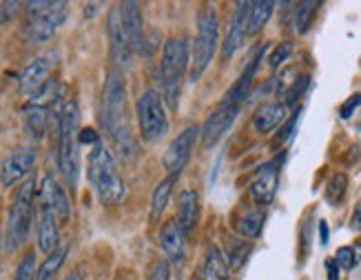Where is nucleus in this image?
<instances>
[{
  "instance_id": "nucleus-12",
  "label": "nucleus",
  "mask_w": 361,
  "mask_h": 280,
  "mask_svg": "<svg viewBox=\"0 0 361 280\" xmlns=\"http://www.w3.org/2000/svg\"><path fill=\"white\" fill-rule=\"evenodd\" d=\"M34 165H36L34 147L16 149V152L9 154L3 161V165H0V183H3V187H14L34 170Z\"/></svg>"
},
{
  "instance_id": "nucleus-40",
  "label": "nucleus",
  "mask_w": 361,
  "mask_h": 280,
  "mask_svg": "<svg viewBox=\"0 0 361 280\" xmlns=\"http://www.w3.org/2000/svg\"><path fill=\"white\" fill-rule=\"evenodd\" d=\"M78 140H80L82 145H98V143H100L96 129H91V127H84L82 132L78 134Z\"/></svg>"
},
{
  "instance_id": "nucleus-39",
  "label": "nucleus",
  "mask_w": 361,
  "mask_h": 280,
  "mask_svg": "<svg viewBox=\"0 0 361 280\" xmlns=\"http://www.w3.org/2000/svg\"><path fill=\"white\" fill-rule=\"evenodd\" d=\"M299 116H301V109H297L295 116H292L288 123L282 127V132H279V136H277V140H275V143H286V140L292 136V132H295V125H297V118H299Z\"/></svg>"
},
{
  "instance_id": "nucleus-44",
  "label": "nucleus",
  "mask_w": 361,
  "mask_h": 280,
  "mask_svg": "<svg viewBox=\"0 0 361 280\" xmlns=\"http://www.w3.org/2000/svg\"><path fill=\"white\" fill-rule=\"evenodd\" d=\"M98 7H100L98 3H87V5H84V9H87V16H96Z\"/></svg>"
},
{
  "instance_id": "nucleus-36",
  "label": "nucleus",
  "mask_w": 361,
  "mask_h": 280,
  "mask_svg": "<svg viewBox=\"0 0 361 280\" xmlns=\"http://www.w3.org/2000/svg\"><path fill=\"white\" fill-rule=\"evenodd\" d=\"M149 280H171V263L169 260H155L149 269Z\"/></svg>"
},
{
  "instance_id": "nucleus-34",
  "label": "nucleus",
  "mask_w": 361,
  "mask_h": 280,
  "mask_svg": "<svg viewBox=\"0 0 361 280\" xmlns=\"http://www.w3.org/2000/svg\"><path fill=\"white\" fill-rule=\"evenodd\" d=\"M292 56V43H279L275 49L271 51L269 56V65H271V69H279L284 62H286L288 58Z\"/></svg>"
},
{
  "instance_id": "nucleus-31",
  "label": "nucleus",
  "mask_w": 361,
  "mask_h": 280,
  "mask_svg": "<svg viewBox=\"0 0 361 280\" xmlns=\"http://www.w3.org/2000/svg\"><path fill=\"white\" fill-rule=\"evenodd\" d=\"M251 254V242H242V240H231L229 242V251L224 254L226 258V265H229L231 272H237L244 263L246 258Z\"/></svg>"
},
{
  "instance_id": "nucleus-15",
  "label": "nucleus",
  "mask_w": 361,
  "mask_h": 280,
  "mask_svg": "<svg viewBox=\"0 0 361 280\" xmlns=\"http://www.w3.org/2000/svg\"><path fill=\"white\" fill-rule=\"evenodd\" d=\"M264 58V45H260L258 49L253 51L251 56V60L246 62V67L244 71L240 73V78L235 80V85L226 91V96H224V105H233V107H242V102L249 98V91L253 87V80H255V73H258L260 69V62Z\"/></svg>"
},
{
  "instance_id": "nucleus-11",
  "label": "nucleus",
  "mask_w": 361,
  "mask_h": 280,
  "mask_svg": "<svg viewBox=\"0 0 361 280\" xmlns=\"http://www.w3.org/2000/svg\"><path fill=\"white\" fill-rule=\"evenodd\" d=\"M237 114H240V107L224 105V102H222V105L217 107L213 114L206 118L202 132H199V140H202V147H204V149H211V147H215L217 143H220V140L224 138V134L233 127Z\"/></svg>"
},
{
  "instance_id": "nucleus-47",
  "label": "nucleus",
  "mask_w": 361,
  "mask_h": 280,
  "mask_svg": "<svg viewBox=\"0 0 361 280\" xmlns=\"http://www.w3.org/2000/svg\"><path fill=\"white\" fill-rule=\"evenodd\" d=\"M193 280H202V278H199V276H195V278H193Z\"/></svg>"
},
{
  "instance_id": "nucleus-4",
  "label": "nucleus",
  "mask_w": 361,
  "mask_h": 280,
  "mask_svg": "<svg viewBox=\"0 0 361 280\" xmlns=\"http://www.w3.org/2000/svg\"><path fill=\"white\" fill-rule=\"evenodd\" d=\"M191 65V45L186 36H173L162 47V60H160V82L164 87V100L175 109L182 78Z\"/></svg>"
},
{
  "instance_id": "nucleus-38",
  "label": "nucleus",
  "mask_w": 361,
  "mask_h": 280,
  "mask_svg": "<svg viewBox=\"0 0 361 280\" xmlns=\"http://www.w3.org/2000/svg\"><path fill=\"white\" fill-rule=\"evenodd\" d=\"M361 107V93H355V96H350L344 105L339 107V116L344 118V120H348V118H353V114L355 111Z\"/></svg>"
},
{
  "instance_id": "nucleus-27",
  "label": "nucleus",
  "mask_w": 361,
  "mask_h": 280,
  "mask_svg": "<svg viewBox=\"0 0 361 280\" xmlns=\"http://www.w3.org/2000/svg\"><path fill=\"white\" fill-rule=\"evenodd\" d=\"M273 9H275V3H273V0H260V3H251V12H249V30H246V34H249V36L260 34V32L264 30V25L271 21Z\"/></svg>"
},
{
  "instance_id": "nucleus-37",
  "label": "nucleus",
  "mask_w": 361,
  "mask_h": 280,
  "mask_svg": "<svg viewBox=\"0 0 361 280\" xmlns=\"http://www.w3.org/2000/svg\"><path fill=\"white\" fill-rule=\"evenodd\" d=\"M23 5L18 0H7V3H0V25H7L12 23L14 18L18 16V9Z\"/></svg>"
},
{
  "instance_id": "nucleus-14",
  "label": "nucleus",
  "mask_w": 361,
  "mask_h": 280,
  "mask_svg": "<svg viewBox=\"0 0 361 280\" xmlns=\"http://www.w3.org/2000/svg\"><path fill=\"white\" fill-rule=\"evenodd\" d=\"M277 183H279V167L277 163H269L258 170L255 178L251 183V198L258 207H269L273 202L275 194H277Z\"/></svg>"
},
{
  "instance_id": "nucleus-18",
  "label": "nucleus",
  "mask_w": 361,
  "mask_h": 280,
  "mask_svg": "<svg viewBox=\"0 0 361 280\" xmlns=\"http://www.w3.org/2000/svg\"><path fill=\"white\" fill-rule=\"evenodd\" d=\"M118 9H120V21H122V27H125V34L129 38L133 54L142 51V47H145V23H142L140 5L127 0V3H122Z\"/></svg>"
},
{
  "instance_id": "nucleus-41",
  "label": "nucleus",
  "mask_w": 361,
  "mask_h": 280,
  "mask_svg": "<svg viewBox=\"0 0 361 280\" xmlns=\"http://www.w3.org/2000/svg\"><path fill=\"white\" fill-rule=\"evenodd\" d=\"M350 227L361 231V200L355 205V209H353V216H350Z\"/></svg>"
},
{
  "instance_id": "nucleus-45",
  "label": "nucleus",
  "mask_w": 361,
  "mask_h": 280,
  "mask_svg": "<svg viewBox=\"0 0 361 280\" xmlns=\"http://www.w3.org/2000/svg\"><path fill=\"white\" fill-rule=\"evenodd\" d=\"M116 280H131V276H127L125 272H122V274H118V276H116Z\"/></svg>"
},
{
  "instance_id": "nucleus-30",
  "label": "nucleus",
  "mask_w": 361,
  "mask_h": 280,
  "mask_svg": "<svg viewBox=\"0 0 361 280\" xmlns=\"http://www.w3.org/2000/svg\"><path fill=\"white\" fill-rule=\"evenodd\" d=\"M346 189H348V176L344 172L332 174L328 185H326V202L330 205V207H337V205L344 200Z\"/></svg>"
},
{
  "instance_id": "nucleus-25",
  "label": "nucleus",
  "mask_w": 361,
  "mask_h": 280,
  "mask_svg": "<svg viewBox=\"0 0 361 280\" xmlns=\"http://www.w3.org/2000/svg\"><path fill=\"white\" fill-rule=\"evenodd\" d=\"M264 220H266V213L262 207H255V209H249L244 211L240 218L235 220V229L240 236L244 238H258L262 233V227H264Z\"/></svg>"
},
{
  "instance_id": "nucleus-2",
  "label": "nucleus",
  "mask_w": 361,
  "mask_h": 280,
  "mask_svg": "<svg viewBox=\"0 0 361 280\" xmlns=\"http://www.w3.org/2000/svg\"><path fill=\"white\" fill-rule=\"evenodd\" d=\"M87 178L102 205H116L125 198V180L116 167L111 149L100 140L87 158Z\"/></svg>"
},
{
  "instance_id": "nucleus-35",
  "label": "nucleus",
  "mask_w": 361,
  "mask_h": 280,
  "mask_svg": "<svg viewBox=\"0 0 361 280\" xmlns=\"http://www.w3.org/2000/svg\"><path fill=\"white\" fill-rule=\"evenodd\" d=\"M335 263H337L339 269H346V272H350V269H355L359 265V258L355 256L353 247H339L337 254H335Z\"/></svg>"
},
{
  "instance_id": "nucleus-24",
  "label": "nucleus",
  "mask_w": 361,
  "mask_h": 280,
  "mask_svg": "<svg viewBox=\"0 0 361 280\" xmlns=\"http://www.w3.org/2000/svg\"><path fill=\"white\" fill-rule=\"evenodd\" d=\"M25 129L34 140H42L47 134V125H49V109L45 107H25Z\"/></svg>"
},
{
  "instance_id": "nucleus-42",
  "label": "nucleus",
  "mask_w": 361,
  "mask_h": 280,
  "mask_svg": "<svg viewBox=\"0 0 361 280\" xmlns=\"http://www.w3.org/2000/svg\"><path fill=\"white\" fill-rule=\"evenodd\" d=\"M326 272H328V280H339V267L335 263V258L326 260Z\"/></svg>"
},
{
  "instance_id": "nucleus-33",
  "label": "nucleus",
  "mask_w": 361,
  "mask_h": 280,
  "mask_svg": "<svg viewBox=\"0 0 361 280\" xmlns=\"http://www.w3.org/2000/svg\"><path fill=\"white\" fill-rule=\"evenodd\" d=\"M36 274H38L36 254H34V251H27L25 258H23L21 263H18V267H16L14 280H36Z\"/></svg>"
},
{
  "instance_id": "nucleus-22",
  "label": "nucleus",
  "mask_w": 361,
  "mask_h": 280,
  "mask_svg": "<svg viewBox=\"0 0 361 280\" xmlns=\"http://www.w3.org/2000/svg\"><path fill=\"white\" fill-rule=\"evenodd\" d=\"M58 247H60L58 220L53 218V213L49 209L40 207V218H38V249L49 256Z\"/></svg>"
},
{
  "instance_id": "nucleus-13",
  "label": "nucleus",
  "mask_w": 361,
  "mask_h": 280,
  "mask_svg": "<svg viewBox=\"0 0 361 280\" xmlns=\"http://www.w3.org/2000/svg\"><path fill=\"white\" fill-rule=\"evenodd\" d=\"M249 12H251V3H235V12L231 18V25H229V32H226V38H224V47H222V58L224 60H231L235 51L240 49L246 40V30H249Z\"/></svg>"
},
{
  "instance_id": "nucleus-20",
  "label": "nucleus",
  "mask_w": 361,
  "mask_h": 280,
  "mask_svg": "<svg viewBox=\"0 0 361 280\" xmlns=\"http://www.w3.org/2000/svg\"><path fill=\"white\" fill-rule=\"evenodd\" d=\"M284 120H286V107H284V102H264V105L255 109L253 127L258 134L269 136L271 132L284 125Z\"/></svg>"
},
{
  "instance_id": "nucleus-43",
  "label": "nucleus",
  "mask_w": 361,
  "mask_h": 280,
  "mask_svg": "<svg viewBox=\"0 0 361 280\" xmlns=\"http://www.w3.org/2000/svg\"><path fill=\"white\" fill-rule=\"evenodd\" d=\"M319 233H321V245H326V242H328V225L324 220L319 222Z\"/></svg>"
},
{
  "instance_id": "nucleus-8",
  "label": "nucleus",
  "mask_w": 361,
  "mask_h": 280,
  "mask_svg": "<svg viewBox=\"0 0 361 280\" xmlns=\"http://www.w3.org/2000/svg\"><path fill=\"white\" fill-rule=\"evenodd\" d=\"M140 136L147 143H158L169 134V114L164 107V98L158 89H147L138 98L136 105Z\"/></svg>"
},
{
  "instance_id": "nucleus-21",
  "label": "nucleus",
  "mask_w": 361,
  "mask_h": 280,
  "mask_svg": "<svg viewBox=\"0 0 361 280\" xmlns=\"http://www.w3.org/2000/svg\"><path fill=\"white\" fill-rule=\"evenodd\" d=\"M199 218V196L195 189H184L177 196V216L175 222L184 233H191Z\"/></svg>"
},
{
  "instance_id": "nucleus-3",
  "label": "nucleus",
  "mask_w": 361,
  "mask_h": 280,
  "mask_svg": "<svg viewBox=\"0 0 361 280\" xmlns=\"http://www.w3.org/2000/svg\"><path fill=\"white\" fill-rule=\"evenodd\" d=\"M220 45V21L213 7H202L195 18V38L191 43V65H188V78L197 82L211 65L213 56Z\"/></svg>"
},
{
  "instance_id": "nucleus-19",
  "label": "nucleus",
  "mask_w": 361,
  "mask_h": 280,
  "mask_svg": "<svg viewBox=\"0 0 361 280\" xmlns=\"http://www.w3.org/2000/svg\"><path fill=\"white\" fill-rule=\"evenodd\" d=\"M160 247H162L169 263L179 265L186 256V233L179 229L175 220H166L160 227Z\"/></svg>"
},
{
  "instance_id": "nucleus-29",
  "label": "nucleus",
  "mask_w": 361,
  "mask_h": 280,
  "mask_svg": "<svg viewBox=\"0 0 361 280\" xmlns=\"http://www.w3.org/2000/svg\"><path fill=\"white\" fill-rule=\"evenodd\" d=\"M321 5L317 3V0H306V3H299V5H295V32L299 34V36H303V34H308V30H310V25H312V21H315V16H317V9H319Z\"/></svg>"
},
{
  "instance_id": "nucleus-26",
  "label": "nucleus",
  "mask_w": 361,
  "mask_h": 280,
  "mask_svg": "<svg viewBox=\"0 0 361 280\" xmlns=\"http://www.w3.org/2000/svg\"><path fill=\"white\" fill-rule=\"evenodd\" d=\"M173 187H175V178L173 176H169V178H164L153 189V198H151V216H149L151 225L162 218V213L171 200V194H173Z\"/></svg>"
},
{
  "instance_id": "nucleus-16",
  "label": "nucleus",
  "mask_w": 361,
  "mask_h": 280,
  "mask_svg": "<svg viewBox=\"0 0 361 280\" xmlns=\"http://www.w3.org/2000/svg\"><path fill=\"white\" fill-rule=\"evenodd\" d=\"M53 60H55V56L47 54V56H38L36 60L27 65L21 73V78H18V89H21V93L32 98L34 93L49 80V71L53 67Z\"/></svg>"
},
{
  "instance_id": "nucleus-23",
  "label": "nucleus",
  "mask_w": 361,
  "mask_h": 280,
  "mask_svg": "<svg viewBox=\"0 0 361 280\" xmlns=\"http://www.w3.org/2000/svg\"><path fill=\"white\" fill-rule=\"evenodd\" d=\"M231 269L226 265L224 254L217 247H208L206 258H204V267H202V280H229Z\"/></svg>"
},
{
  "instance_id": "nucleus-28",
  "label": "nucleus",
  "mask_w": 361,
  "mask_h": 280,
  "mask_svg": "<svg viewBox=\"0 0 361 280\" xmlns=\"http://www.w3.org/2000/svg\"><path fill=\"white\" fill-rule=\"evenodd\" d=\"M66 256H69V245H60L55 251H51L49 256L42 260V265L38 267V274H36V280H51L55 274L60 272V267L64 265Z\"/></svg>"
},
{
  "instance_id": "nucleus-6",
  "label": "nucleus",
  "mask_w": 361,
  "mask_h": 280,
  "mask_svg": "<svg viewBox=\"0 0 361 280\" xmlns=\"http://www.w3.org/2000/svg\"><path fill=\"white\" fill-rule=\"evenodd\" d=\"M34 194H36V183L34 178L25 180L21 189H16V196L9 207V220H7V251H16L25 245L27 236L32 229V218H34Z\"/></svg>"
},
{
  "instance_id": "nucleus-46",
  "label": "nucleus",
  "mask_w": 361,
  "mask_h": 280,
  "mask_svg": "<svg viewBox=\"0 0 361 280\" xmlns=\"http://www.w3.org/2000/svg\"><path fill=\"white\" fill-rule=\"evenodd\" d=\"M66 280H82V278H80V274H78V272H73V274H71L69 278H66Z\"/></svg>"
},
{
  "instance_id": "nucleus-10",
  "label": "nucleus",
  "mask_w": 361,
  "mask_h": 280,
  "mask_svg": "<svg viewBox=\"0 0 361 280\" xmlns=\"http://www.w3.org/2000/svg\"><path fill=\"white\" fill-rule=\"evenodd\" d=\"M107 34H109V51H111V60L116 65V69L122 71L127 69L131 60H133V49L129 45V38L125 34V27L120 21V9L113 7L107 18Z\"/></svg>"
},
{
  "instance_id": "nucleus-9",
  "label": "nucleus",
  "mask_w": 361,
  "mask_h": 280,
  "mask_svg": "<svg viewBox=\"0 0 361 280\" xmlns=\"http://www.w3.org/2000/svg\"><path fill=\"white\" fill-rule=\"evenodd\" d=\"M197 138H199V127L188 125L186 129H182V132L171 140V145L166 147V152L162 156V165H164V170L169 172V176L177 178V176L184 172L186 163L191 161V154H193V147H195Z\"/></svg>"
},
{
  "instance_id": "nucleus-17",
  "label": "nucleus",
  "mask_w": 361,
  "mask_h": 280,
  "mask_svg": "<svg viewBox=\"0 0 361 280\" xmlns=\"http://www.w3.org/2000/svg\"><path fill=\"white\" fill-rule=\"evenodd\" d=\"M40 207L49 209L58 222H66L71 216V205L62 187L55 183L53 176H45L40 185Z\"/></svg>"
},
{
  "instance_id": "nucleus-5",
  "label": "nucleus",
  "mask_w": 361,
  "mask_h": 280,
  "mask_svg": "<svg viewBox=\"0 0 361 280\" xmlns=\"http://www.w3.org/2000/svg\"><path fill=\"white\" fill-rule=\"evenodd\" d=\"M78 134V105L73 100H66L58 123V167L69 187H75L80 172Z\"/></svg>"
},
{
  "instance_id": "nucleus-1",
  "label": "nucleus",
  "mask_w": 361,
  "mask_h": 280,
  "mask_svg": "<svg viewBox=\"0 0 361 280\" xmlns=\"http://www.w3.org/2000/svg\"><path fill=\"white\" fill-rule=\"evenodd\" d=\"M100 120L107 134L116 140L118 152L122 156H131L136 152V140L131 132V118H129V98H127V82L122 71L111 69L107 73V82L102 89L100 100Z\"/></svg>"
},
{
  "instance_id": "nucleus-7",
  "label": "nucleus",
  "mask_w": 361,
  "mask_h": 280,
  "mask_svg": "<svg viewBox=\"0 0 361 280\" xmlns=\"http://www.w3.org/2000/svg\"><path fill=\"white\" fill-rule=\"evenodd\" d=\"M27 9H29L27 38L32 43L51 40L58 27L69 16V5L62 0H32V3H27Z\"/></svg>"
},
{
  "instance_id": "nucleus-32",
  "label": "nucleus",
  "mask_w": 361,
  "mask_h": 280,
  "mask_svg": "<svg viewBox=\"0 0 361 280\" xmlns=\"http://www.w3.org/2000/svg\"><path fill=\"white\" fill-rule=\"evenodd\" d=\"M308 85H310V76H299L297 80H292V85L284 91V107H292L295 102L306 93V89H308Z\"/></svg>"
}]
</instances>
